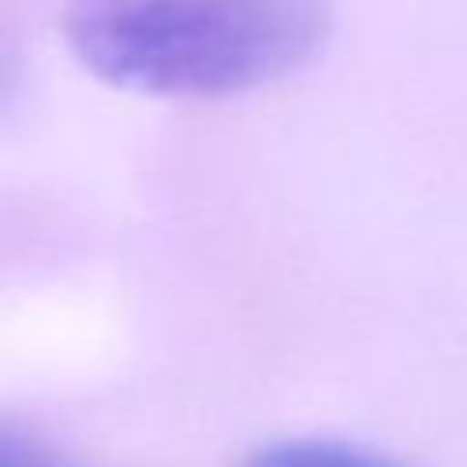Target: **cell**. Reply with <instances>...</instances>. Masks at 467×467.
Wrapping results in <instances>:
<instances>
[{
	"label": "cell",
	"mask_w": 467,
	"mask_h": 467,
	"mask_svg": "<svg viewBox=\"0 0 467 467\" xmlns=\"http://www.w3.org/2000/svg\"><path fill=\"white\" fill-rule=\"evenodd\" d=\"M328 0H66L77 62L150 99H230L303 69L328 36Z\"/></svg>",
	"instance_id": "6da1fadb"
},
{
	"label": "cell",
	"mask_w": 467,
	"mask_h": 467,
	"mask_svg": "<svg viewBox=\"0 0 467 467\" xmlns=\"http://www.w3.org/2000/svg\"><path fill=\"white\" fill-rule=\"evenodd\" d=\"M244 467H405L376 449L339 438H274L244 456Z\"/></svg>",
	"instance_id": "7a4b0ae2"
},
{
	"label": "cell",
	"mask_w": 467,
	"mask_h": 467,
	"mask_svg": "<svg viewBox=\"0 0 467 467\" xmlns=\"http://www.w3.org/2000/svg\"><path fill=\"white\" fill-rule=\"evenodd\" d=\"M0 467H77V463L0 423Z\"/></svg>",
	"instance_id": "3957f363"
}]
</instances>
